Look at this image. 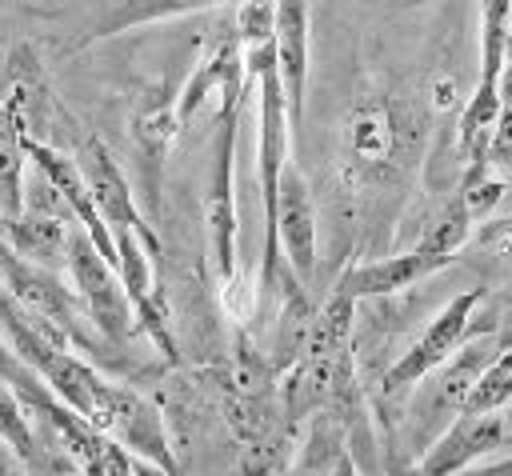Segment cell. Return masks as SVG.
<instances>
[{
    "instance_id": "277c9868",
    "label": "cell",
    "mask_w": 512,
    "mask_h": 476,
    "mask_svg": "<svg viewBox=\"0 0 512 476\" xmlns=\"http://www.w3.org/2000/svg\"><path fill=\"white\" fill-rule=\"evenodd\" d=\"M68 276H72V288H76V300L88 316V324L100 332V340L108 344H124L136 328V312H132V300L116 276V268L100 256V248L76 228L72 232V244H68V260H64Z\"/></svg>"
},
{
    "instance_id": "d6986e66",
    "label": "cell",
    "mask_w": 512,
    "mask_h": 476,
    "mask_svg": "<svg viewBox=\"0 0 512 476\" xmlns=\"http://www.w3.org/2000/svg\"><path fill=\"white\" fill-rule=\"evenodd\" d=\"M500 176L512 180V100L500 104V120H496V132L488 140V156H484Z\"/></svg>"
},
{
    "instance_id": "9a60e30c",
    "label": "cell",
    "mask_w": 512,
    "mask_h": 476,
    "mask_svg": "<svg viewBox=\"0 0 512 476\" xmlns=\"http://www.w3.org/2000/svg\"><path fill=\"white\" fill-rule=\"evenodd\" d=\"M176 132H180V112H176V96H148L136 112H132V140H136V152L152 164V180L164 164V156L172 152L176 144Z\"/></svg>"
},
{
    "instance_id": "3957f363",
    "label": "cell",
    "mask_w": 512,
    "mask_h": 476,
    "mask_svg": "<svg viewBox=\"0 0 512 476\" xmlns=\"http://www.w3.org/2000/svg\"><path fill=\"white\" fill-rule=\"evenodd\" d=\"M236 128H240V104H228L216 112L212 132V164H208V192H204V232H208V256L216 268V280H232L240 272L236 252Z\"/></svg>"
},
{
    "instance_id": "6da1fadb",
    "label": "cell",
    "mask_w": 512,
    "mask_h": 476,
    "mask_svg": "<svg viewBox=\"0 0 512 476\" xmlns=\"http://www.w3.org/2000/svg\"><path fill=\"white\" fill-rule=\"evenodd\" d=\"M500 336L492 328L468 336L444 364H436L424 380H416L408 388V408H404V440L416 452V460L424 456V448L468 408L472 388L480 384V376L496 364L500 356Z\"/></svg>"
},
{
    "instance_id": "44dd1931",
    "label": "cell",
    "mask_w": 512,
    "mask_h": 476,
    "mask_svg": "<svg viewBox=\"0 0 512 476\" xmlns=\"http://www.w3.org/2000/svg\"><path fill=\"white\" fill-rule=\"evenodd\" d=\"M0 476H32L28 472V464L20 460V452L0 436Z\"/></svg>"
},
{
    "instance_id": "ba28073f",
    "label": "cell",
    "mask_w": 512,
    "mask_h": 476,
    "mask_svg": "<svg viewBox=\"0 0 512 476\" xmlns=\"http://www.w3.org/2000/svg\"><path fill=\"white\" fill-rule=\"evenodd\" d=\"M76 164H80V172H84V184H88V196H92L96 212L104 216V224H108L112 232H116V228H128V232H140L144 240L160 244L156 232H152V224H148V220L140 216V208H136V196H132V188H128V176L120 172V164L112 160V152L104 148L100 136H84V144H80V152H76Z\"/></svg>"
},
{
    "instance_id": "cb8c5ba5",
    "label": "cell",
    "mask_w": 512,
    "mask_h": 476,
    "mask_svg": "<svg viewBox=\"0 0 512 476\" xmlns=\"http://www.w3.org/2000/svg\"><path fill=\"white\" fill-rule=\"evenodd\" d=\"M508 48H512V0H508Z\"/></svg>"
},
{
    "instance_id": "8992f818",
    "label": "cell",
    "mask_w": 512,
    "mask_h": 476,
    "mask_svg": "<svg viewBox=\"0 0 512 476\" xmlns=\"http://www.w3.org/2000/svg\"><path fill=\"white\" fill-rule=\"evenodd\" d=\"M88 424H96L104 436H112V440H116L120 448H128L132 456L152 460V464L164 468L168 476H180V472H176L172 444H168L164 416H160V408H156L144 392H136V388H128V384H116V380H104Z\"/></svg>"
},
{
    "instance_id": "8fae6325",
    "label": "cell",
    "mask_w": 512,
    "mask_h": 476,
    "mask_svg": "<svg viewBox=\"0 0 512 476\" xmlns=\"http://www.w3.org/2000/svg\"><path fill=\"white\" fill-rule=\"evenodd\" d=\"M448 264H452V260H444V256H432V252H424V248H408V252L384 256V260L352 264V268L336 280V288L348 292V296L360 304V300H376V296L404 292V288H412L416 280H424V276H432V272H440V268H448Z\"/></svg>"
},
{
    "instance_id": "7402d4cb",
    "label": "cell",
    "mask_w": 512,
    "mask_h": 476,
    "mask_svg": "<svg viewBox=\"0 0 512 476\" xmlns=\"http://www.w3.org/2000/svg\"><path fill=\"white\" fill-rule=\"evenodd\" d=\"M456 476H512V456H504V460H496V464H488V468H480V472H456Z\"/></svg>"
},
{
    "instance_id": "ffe728a7",
    "label": "cell",
    "mask_w": 512,
    "mask_h": 476,
    "mask_svg": "<svg viewBox=\"0 0 512 476\" xmlns=\"http://www.w3.org/2000/svg\"><path fill=\"white\" fill-rule=\"evenodd\" d=\"M480 240H484L488 248H496L504 260H512V216H504V220H488V228L480 232Z\"/></svg>"
},
{
    "instance_id": "52a82bcc",
    "label": "cell",
    "mask_w": 512,
    "mask_h": 476,
    "mask_svg": "<svg viewBox=\"0 0 512 476\" xmlns=\"http://www.w3.org/2000/svg\"><path fill=\"white\" fill-rule=\"evenodd\" d=\"M512 448V408H484V412H460L416 460V476H456L472 464H480L492 452Z\"/></svg>"
},
{
    "instance_id": "2e32d148",
    "label": "cell",
    "mask_w": 512,
    "mask_h": 476,
    "mask_svg": "<svg viewBox=\"0 0 512 476\" xmlns=\"http://www.w3.org/2000/svg\"><path fill=\"white\" fill-rule=\"evenodd\" d=\"M472 232H476V220L468 216V208L460 204V196L428 224V232L416 240V248H424V252H432V256H444V260H456V252L472 240Z\"/></svg>"
},
{
    "instance_id": "ac0fdd59",
    "label": "cell",
    "mask_w": 512,
    "mask_h": 476,
    "mask_svg": "<svg viewBox=\"0 0 512 476\" xmlns=\"http://www.w3.org/2000/svg\"><path fill=\"white\" fill-rule=\"evenodd\" d=\"M276 32V0H240L236 4V40L240 48L268 44Z\"/></svg>"
},
{
    "instance_id": "5bb4252c",
    "label": "cell",
    "mask_w": 512,
    "mask_h": 476,
    "mask_svg": "<svg viewBox=\"0 0 512 476\" xmlns=\"http://www.w3.org/2000/svg\"><path fill=\"white\" fill-rule=\"evenodd\" d=\"M24 120L12 112L8 100H0V220H16L24 208V168H28V152H24Z\"/></svg>"
},
{
    "instance_id": "4fadbf2b",
    "label": "cell",
    "mask_w": 512,
    "mask_h": 476,
    "mask_svg": "<svg viewBox=\"0 0 512 476\" xmlns=\"http://www.w3.org/2000/svg\"><path fill=\"white\" fill-rule=\"evenodd\" d=\"M220 4H240V0H104L96 20L88 24V32L76 44L84 48V44H96V40H108V36H120V32H132V28H144V24L208 12V8H220Z\"/></svg>"
},
{
    "instance_id": "9c48e42d",
    "label": "cell",
    "mask_w": 512,
    "mask_h": 476,
    "mask_svg": "<svg viewBox=\"0 0 512 476\" xmlns=\"http://www.w3.org/2000/svg\"><path fill=\"white\" fill-rule=\"evenodd\" d=\"M308 32H312V12L308 0H276V32H272V48H276V72H280V88H284V104H288V120L292 128L304 116V92H308Z\"/></svg>"
},
{
    "instance_id": "e0dca14e",
    "label": "cell",
    "mask_w": 512,
    "mask_h": 476,
    "mask_svg": "<svg viewBox=\"0 0 512 476\" xmlns=\"http://www.w3.org/2000/svg\"><path fill=\"white\" fill-rule=\"evenodd\" d=\"M0 436L20 452L24 464L36 460L40 452V440H36V428H32V416H28V404L24 396L0 376Z\"/></svg>"
},
{
    "instance_id": "30bf717a",
    "label": "cell",
    "mask_w": 512,
    "mask_h": 476,
    "mask_svg": "<svg viewBox=\"0 0 512 476\" xmlns=\"http://www.w3.org/2000/svg\"><path fill=\"white\" fill-rule=\"evenodd\" d=\"M248 76H244V52H240V40H224L216 44L196 68L192 76L184 80L180 96H176V112H180V124H188L212 96H220V108L228 104H244V92H248Z\"/></svg>"
},
{
    "instance_id": "d4e9b609",
    "label": "cell",
    "mask_w": 512,
    "mask_h": 476,
    "mask_svg": "<svg viewBox=\"0 0 512 476\" xmlns=\"http://www.w3.org/2000/svg\"><path fill=\"white\" fill-rule=\"evenodd\" d=\"M8 4H16V0H0V8H8Z\"/></svg>"
},
{
    "instance_id": "603a6c76",
    "label": "cell",
    "mask_w": 512,
    "mask_h": 476,
    "mask_svg": "<svg viewBox=\"0 0 512 476\" xmlns=\"http://www.w3.org/2000/svg\"><path fill=\"white\" fill-rule=\"evenodd\" d=\"M332 476H360V468H356V460H352V452L344 448L340 452V460H336V472Z\"/></svg>"
},
{
    "instance_id": "7a4b0ae2",
    "label": "cell",
    "mask_w": 512,
    "mask_h": 476,
    "mask_svg": "<svg viewBox=\"0 0 512 476\" xmlns=\"http://www.w3.org/2000/svg\"><path fill=\"white\" fill-rule=\"evenodd\" d=\"M280 260L288 272L308 284L316 272V204L308 180L284 164L280 184H276V208L264 224V264H260V288H276L280 280Z\"/></svg>"
},
{
    "instance_id": "5b68a950",
    "label": "cell",
    "mask_w": 512,
    "mask_h": 476,
    "mask_svg": "<svg viewBox=\"0 0 512 476\" xmlns=\"http://www.w3.org/2000/svg\"><path fill=\"white\" fill-rule=\"evenodd\" d=\"M480 304H484V292H480V288H468V292L452 296V300L432 316V324L396 356V364H392V368L384 372V380H380V392H384V396H408V388H412L416 380H424L436 364H444L468 336L484 332V328L476 324Z\"/></svg>"
},
{
    "instance_id": "484cf974",
    "label": "cell",
    "mask_w": 512,
    "mask_h": 476,
    "mask_svg": "<svg viewBox=\"0 0 512 476\" xmlns=\"http://www.w3.org/2000/svg\"><path fill=\"white\" fill-rule=\"evenodd\" d=\"M412 476H416V472H412Z\"/></svg>"
},
{
    "instance_id": "7c38bea8",
    "label": "cell",
    "mask_w": 512,
    "mask_h": 476,
    "mask_svg": "<svg viewBox=\"0 0 512 476\" xmlns=\"http://www.w3.org/2000/svg\"><path fill=\"white\" fill-rule=\"evenodd\" d=\"M344 148H348V164L360 168L364 176L388 168L392 156L400 152V124H396L392 104L388 100H360L348 112Z\"/></svg>"
}]
</instances>
